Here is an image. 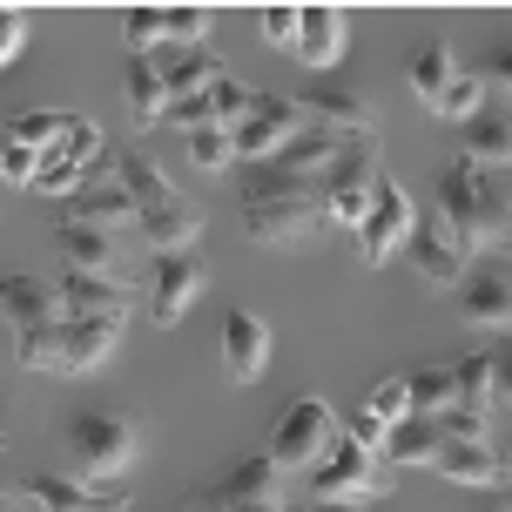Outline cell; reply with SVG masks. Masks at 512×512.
Listing matches in <instances>:
<instances>
[{
    "mask_svg": "<svg viewBox=\"0 0 512 512\" xmlns=\"http://www.w3.org/2000/svg\"><path fill=\"white\" fill-rule=\"evenodd\" d=\"M142 250L149 256H189L203 250V209L196 203H169V209H142Z\"/></svg>",
    "mask_w": 512,
    "mask_h": 512,
    "instance_id": "7402d4cb",
    "label": "cell"
},
{
    "mask_svg": "<svg viewBox=\"0 0 512 512\" xmlns=\"http://www.w3.org/2000/svg\"><path fill=\"white\" fill-rule=\"evenodd\" d=\"M438 223L452 230V243L465 250V263L486 250H512V176H492L479 162L452 155L445 176H438Z\"/></svg>",
    "mask_w": 512,
    "mask_h": 512,
    "instance_id": "6da1fadb",
    "label": "cell"
},
{
    "mask_svg": "<svg viewBox=\"0 0 512 512\" xmlns=\"http://www.w3.org/2000/svg\"><path fill=\"white\" fill-rule=\"evenodd\" d=\"M486 512H506V506H499V499H492V506H486Z\"/></svg>",
    "mask_w": 512,
    "mask_h": 512,
    "instance_id": "f907efd6",
    "label": "cell"
},
{
    "mask_svg": "<svg viewBox=\"0 0 512 512\" xmlns=\"http://www.w3.org/2000/svg\"><path fill=\"white\" fill-rule=\"evenodd\" d=\"M344 438H358V445H371V452H384V438H391V425H384L378 411L364 405V411H351V418H344Z\"/></svg>",
    "mask_w": 512,
    "mask_h": 512,
    "instance_id": "7bdbcfd3",
    "label": "cell"
},
{
    "mask_svg": "<svg viewBox=\"0 0 512 512\" xmlns=\"http://www.w3.org/2000/svg\"><path fill=\"white\" fill-rule=\"evenodd\" d=\"M384 182V142L378 135H351L337 162L324 169V223H344V230H364V216L378 203Z\"/></svg>",
    "mask_w": 512,
    "mask_h": 512,
    "instance_id": "3957f363",
    "label": "cell"
},
{
    "mask_svg": "<svg viewBox=\"0 0 512 512\" xmlns=\"http://www.w3.org/2000/svg\"><path fill=\"white\" fill-rule=\"evenodd\" d=\"M486 88H499V95H512V48L492 54V68H486Z\"/></svg>",
    "mask_w": 512,
    "mask_h": 512,
    "instance_id": "bcb514c9",
    "label": "cell"
},
{
    "mask_svg": "<svg viewBox=\"0 0 512 512\" xmlns=\"http://www.w3.org/2000/svg\"><path fill=\"white\" fill-rule=\"evenodd\" d=\"M115 337H122V324L61 317L48 337H27V344H14V358H21L27 371H48V378H88V371H95V364L115 351Z\"/></svg>",
    "mask_w": 512,
    "mask_h": 512,
    "instance_id": "277c9868",
    "label": "cell"
},
{
    "mask_svg": "<svg viewBox=\"0 0 512 512\" xmlns=\"http://www.w3.org/2000/svg\"><path fill=\"white\" fill-rule=\"evenodd\" d=\"M459 317L472 331H512V277L506 270H472L459 283Z\"/></svg>",
    "mask_w": 512,
    "mask_h": 512,
    "instance_id": "603a6c76",
    "label": "cell"
},
{
    "mask_svg": "<svg viewBox=\"0 0 512 512\" xmlns=\"http://www.w3.org/2000/svg\"><path fill=\"white\" fill-rule=\"evenodd\" d=\"M0 310H7V324H14V344L48 337L54 324H61V297H54V283H34L27 270H7V277H0Z\"/></svg>",
    "mask_w": 512,
    "mask_h": 512,
    "instance_id": "9a60e30c",
    "label": "cell"
},
{
    "mask_svg": "<svg viewBox=\"0 0 512 512\" xmlns=\"http://www.w3.org/2000/svg\"><path fill=\"white\" fill-rule=\"evenodd\" d=\"M21 48H27V14L21 7H0V68H7Z\"/></svg>",
    "mask_w": 512,
    "mask_h": 512,
    "instance_id": "ee69618b",
    "label": "cell"
},
{
    "mask_svg": "<svg viewBox=\"0 0 512 512\" xmlns=\"http://www.w3.org/2000/svg\"><path fill=\"white\" fill-rule=\"evenodd\" d=\"M216 14L209 7H162V48H203Z\"/></svg>",
    "mask_w": 512,
    "mask_h": 512,
    "instance_id": "836d02e7",
    "label": "cell"
},
{
    "mask_svg": "<svg viewBox=\"0 0 512 512\" xmlns=\"http://www.w3.org/2000/svg\"><path fill=\"white\" fill-rule=\"evenodd\" d=\"M68 459L88 486H122L128 465L142 459V432H135V418L128 411H102L88 405L68 418Z\"/></svg>",
    "mask_w": 512,
    "mask_h": 512,
    "instance_id": "7a4b0ae2",
    "label": "cell"
},
{
    "mask_svg": "<svg viewBox=\"0 0 512 512\" xmlns=\"http://www.w3.org/2000/svg\"><path fill=\"white\" fill-rule=\"evenodd\" d=\"M452 405L492 418V351H472V358L452 364Z\"/></svg>",
    "mask_w": 512,
    "mask_h": 512,
    "instance_id": "f546056e",
    "label": "cell"
},
{
    "mask_svg": "<svg viewBox=\"0 0 512 512\" xmlns=\"http://www.w3.org/2000/svg\"><path fill=\"white\" fill-rule=\"evenodd\" d=\"M263 41L270 48H283V54H297V7H263Z\"/></svg>",
    "mask_w": 512,
    "mask_h": 512,
    "instance_id": "60d3db41",
    "label": "cell"
},
{
    "mask_svg": "<svg viewBox=\"0 0 512 512\" xmlns=\"http://www.w3.org/2000/svg\"><path fill=\"white\" fill-rule=\"evenodd\" d=\"M122 102H128V115H135V128H162V115H169V88H162V61H155V54H128Z\"/></svg>",
    "mask_w": 512,
    "mask_h": 512,
    "instance_id": "d4e9b609",
    "label": "cell"
},
{
    "mask_svg": "<svg viewBox=\"0 0 512 512\" xmlns=\"http://www.w3.org/2000/svg\"><path fill=\"white\" fill-rule=\"evenodd\" d=\"M297 102H304V115L317 128H331V135H344V142H351V135H378V102L364 95L358 81H337V75L304 81Z\"/></svg>",
    "mask_w": 512,
    "mask_h": 512,
    "instance_id": "8fae6325",
    "label": "cell"
},
{
    "mask_svg": "<svg viewBox=\"0 0 512 512\" xmlns=\"http://www.w3.org/2000/svg\"><path fill=\"white\" fill-rule=\"evenodd\" d=\"M492 499H499V506H506V512H512V445H506V486L492 492Z\"/></svg>",
    "mask_w": 512,
    "mask_h": 512,
    "instance_id": "c3c4849f",
    "label": "cell"
},
{
    "mask_svg": "<svg viewBox=\"0 0 512 512\" xmlns=\"http://www.w3.org/2000/svg\"><path fill=\"white\" fill-rule=\"evenodd\" d=\"M411 270H418V283L425 290H459L465 283V250L452 243V230L438 223V209L432 216H418V230H411Z\"/></svg>",
    "mask_w": 512,
    "mask_h": 512,
    "instance_id": "2e32d148",
    "label": "cell"
},
{
    "mask_svg": "<svg viewBox=\"0 0 512 512\" xmlns=\"http://www.w3.org/2000/svg\"><path fill=\"white\" fill-rule=\"evenodd\" d=\"M243 230L263 250H304L324 230V189H290V196H243Z\"/></svg>",
    "mask_w": 512,
    "mask_h": 512,
    "instance_id": "8992f818",
    "label": "cell"
},
{
    "mask_svg": "<svg viewBox=\"0 0 512 512\" xmlns=\"http://www.w3.org/2000/svg\"><path fill=\"white\" fill-rule=\"evenodd\" d=\"M61 216H81V223H95V230H142V203L128 196L115 176H95V182H81V196H68V209Z\"/></svg>",
    "mask_w": 512,
    "mask_h": 512,
    "instance_id": "44dd1931",
    "label": "cell"
},
{
    "mask_svg": "<svg viewBox=\"0 0 512 512\" xmlns=\"http://www.w3.org/2000/svg\"><path fill=\"white\" fill-rule=\"evenodd\" d=\"M34 512H122V486H88V479H61V472H34L27 486H14Z\"/></svg>",
    "mask_w": 512,
    "mask_h": 512,
    "instance_id": "ac0fdd59",
    "label": "cell"
},
{
    "mask_svg": "<svg viewBox=\"0 0 512 512\" xmlns=\"http://www.w3.org/2000/svg\"><path fill=\"white\" fill-rule=\"evenodd\" d=\"M438 445H445V425H438L432 411H411V418H398V425H391V438H384V459L405 472V465H432Z\"/></svg>",
    "mask_w": 512,
    "mask_h": 512,
    "instance_id": "484cf974",
    "label": "cell"
},
{
    "mask_svg": "<svg viewBox=\"0 0 512 512\" xmlns=\"http://www.w3.org/2000/svg\"><path fill=\"white\" fill-rule=\"evenodd\" d=\"M34 196H81V169L61 155V142L41 155V169H34Z\"/></svg>",
    "mask_w": 512,
    "mask_h": 512,
    "instance_id": "d590c367",
    "label": "cell"
},
{
    "mask_svg": "<svg viewBox=\"0 0 512 512\" xmlns=\"http://www.w3.org/2000/svg\"><path fill=\"white\" fill-rule=\"evenodd\" d=\"M54 297H61V317H88V324H128V310H135V290L108 277H81V270L54 283Z\"/></svg>",
    "mask_w": 512,
    "mask_h": 512,
    "instance_id": "d6986e66",
    "label": "cell"
},
{
    "mask_svg": "<svg viewBox=\"0 0 512 512\" xmlns=\"http://www.w3.org/2000/svg\"><path fill=\"white\" fill-rule=\"evenodd\" d=\"M411 95H418V102L425 108H438V95H445V88H452V75H459V68H452V48H445V41H418V48H411Z\"/></svg>",
    "mask_w": 512,
    "mask_h": 512,
    "instance_id": "f1b7e54d",
    "label": "cell"
},
{
    "mask_svg": "<svg viewBox=\"0 0 512 512\" xmlns=\"http://www.w3.org/2000/svg\"><path fill=\"white\" fill-rule=\"evenodd\" d=\"M108 169H115V182H122V189H128V196H135L142 209H169V203H182V189L162 176V169H155L142 149H122L115 162H108Z\"/></svg>",
    "mask_w": 512,
    "mask_h": 512,
    "instance_id": "83f0119b",
    "label": "cell"
},
{
    "mask_svg": "<svg viewBox=\"0 0 512 512\" xmlns=\"http://www.w3.org/2000/svg\"><path fill=\"white\" fill-rule=\"evenodd\" d=\"M432 472L452 479V486H472V492H499L506 486V452H499L492 438H445Z\"/></svg>",
    "mask_w": 512,
    "mask_h": 512,
    "instance_id": "e0dca14e",
    "label": "cell"
},
{
    "mask_svg": "<svg viewBox=\"0 0 512 512\" xmlns=\"http://www.w3.org/2000/svg\"><path fill=\"white\" fill-rule=\"evenodd\" d=\"M465 162H479L492 176H512V108H479L465 122Z\"/></svg>",
    "mask_w": 512,
    "mask_h": 512,
    "instance_id": "cb8c5ba5",
    "label": "cell"
},
{
    "mask_svg": "<svg viewBox=\"0 0 512 512\" xmlns=\"http://www.w3.org/2000/svg\"><path fill=\"white\" fill-rule=\"evenodd\" d=\"M182 149H189V169H196V176H230V169H236L230 128H203V135H189Z\"/></svg>",
    "mask_w": 512,
    "mask_h": 512,
    "instance_id": "d6a6232c",
    "label": "cell"
},
{
    "mask_svg": "<svg viewBox=\"0 0 512 512\" xmlns=\"http://www.w3.org/2000/svg\"><path fill=\"white\" fill-rule=\"evenodd\" d=\"M283 512H364V506H344V499H290Z\"/></svg>",
    "mask_w": 512,
    "mask_h": 512,
    "instance_id": "7dc6e473",
    "label": "cell"
},
{
    "mask_svg": "<svg viewBox=\"0 0 512 512\" xmlns=\"http://www.w3.org/2000/svg\"><path fill=\"white\" fill-rule=\"evenodd\" d=\"M371 411H378L384 425L411 418V391H405V378H378V384H371Z\"/></svg>",
    "mask_w": 512,
    "mask_h": 512,
    "instance_id": "ab89813d",
    "label": "cell"
},
{
    "mask_svg": "<svg viewBox=\"0 0 512 512\" xmlns=\"http://www.w3.org/2000/svg\"><path fill=\"white\" fill-rule=\"evenodd\" d=\"M122 41H128V54H155L162 48V7H128L122 14Z\"/></svg>",
    "mask_w": 512,
    "mask_h": 512,
    "instance_id": "74e56055",
    "label": "cell"
},
{
    "mask_svg": "<svg viewBox=\"0 0 512 512\" xmlns=\"http://www.w3.org/2000/svg\"><path fill=\"white\" fill-rule=\"evenodd\" d=\"M61 155H68V162H75V169H88V162H95V155H102V128L95 122H68V135H61Z\"/></svg>",
    "mask_w": 512,
    "mask_h": 512,
    "instance_id": "f35d334b",
    "label": "cell"
},
{
    "mask_svg": "<svg viewBox=\"0 0 512 512\" xmlns=\"http://www.w3.org/2000/svg\"><path fill=\"white\" fill-rule=\"evenodd\" d=\"M68 122H75V115H61V108H21V115H14V135H7V142H21V149L48 155L54 142L68 135Z\"/></svg>",
    "mask_w": 512,
    "mask_h": 512,
    "instance_id": "4dcf8cb0",
    "label": "cell"
},
{
    "mask_svg": "<svg viewBox=\"0 0 512 512\" xmlns=\"http://www.w3.org/2000/svg\"><path fill=\"white\" fill-rule=\"evenodd\" d=\"M398 486V465L358 445V438H337L324 459L310 465V499H344V506H364V499H391Z\"/></svg>",
    "mask_w": 512,
    "mask_h": 512,
    "instance_id": "5b68a950",
    "label": "cell"
},
{
    "mask_svg": "<svg viewBox=\"0 0 512 512\" xmlns=\"http://www.w3.org/2000/svg\"><path fill=\"white\" fill-rule=\"evenodd\" d=\"M304 128H310V115H304V102H297V95H256L250 115L230 128L236 162H243V169H250V162H270V155H277L283 142H297Z\"/></svg>",
    "mask_w": 512,
    "mask_h": 512,
    "instance_id": "9c48e42d",
    "label": "cell"
},
{
    "mask_svg": "<svg viewBox=\"0 0 512 512\" xmlns=\"http://www.w3.org/2000/svg\"><path fill=\"white\" fill-rule=\"evenodd\" d=\"M34 169H41V155H34V149H21V142H7V149H0V182L34 189Z\"/></svg>",
    "mask_w": 512,
    "mask_h": 512,
    "instance_id": "b9f144b4",
    "label": "cell"
},
{
    "mask_svg": "<svg viewBox=\"0 0 512 512\" xmlns=\"http://www.w3.org/2000/svg\"><path fill=\"white\" fill-rule=\"evenodd\" d=\"M223 81V61L209 48H169L162 54V88H169V102H189V95H203Z\"/></svg>",
    "mask_w": 512,
    "mask_h": 512,
    "instance_id": "4316f807",
    "label": "cell"
},
{
    "mask_svg": "<svg viewBox=\"0 0 512 512\" xmlns=\"http://www.w3.org/2000/svg\"><path fill=\"white\" fill-rule=\"evenodd\" d=\"M337 438H344V425H337L331 398H297V405L277 418V432H270V459H277V472L290 479V472H310Z\"/></svg>",
    "mask_w": 512,
    "mask_h": 512,
    "instance_id": "52a82bcc",
    "label": "cell"
},
{
    "mask_svg": "<svg viewBox=\"0 0 512 512\" xmlns=\"http://www.w3.org/2000/svg\"><path fill=\"white\" fill-rule=\"evenodd\" d=\"M492 405H512V337L492 351Z\"/></svg>",
    "mask_w": 512,
    "mask_h": 512,
    "instance_id": "f6af8a7d",
    "label": "cell"
},
{
    "mask_svg": "<svg viewBox=\"0 0 512 512\" xmlns=\"http://www.w3.org/2000/svg\"><path fill=\"white\" fill-rule=\"evenodd\" d=\"M54 236H61L68 270H81V277H108V283H122V290L142 283V263L122 250V236H115V230H95V223H81V216H61Z\"/></svg>",
    "mask_w": 512,
    "mask_h": 512,
    "instance_id": "ba28073f",
    "label": "cell"
},
{
    "mask_svg": "<svg viewBox=\"0 0 512 512\" xmlns=\"http://www.w3.org/2000/svg\"><path fill=\"white\" fill-rule=\"evenodd\" d=\"M263 364H270V324L250 317V310H230V317H223V378L256 384Z\"/></svg>",
    "mask_w": 512,
    "mask_h": 512,
    "instance_id": "ffe728a7",
    "label": "cell"
},
{
    "mask_svg": "<svg viewBox=\"0 0 512 512\" xmlns=\"http://www.w3.org/2000/svg\"><path fill=\"white\" fill-rule=\"evenodd\" d=\"M411 230H418V209H411V196L398 189V182L384 176L378 203H371V216H364V230H358V263L364 270H384V263L411 243Z\"/></svg>",
    "mask_w": 512,
    "mask_h": 512,
    "instance_id": "7c38bea8",
    "label": "cell"
},
{
    "mask_svg": "<svg viewBox=\"0 0 512 512\" xmlns=\"http://www.w3.org/2000/svg\"><path fill=\"white\" fill-rule=\"evenodd\" d=\"M486 95H492V88H486V75H472V68H459V75H452V88H445V95H438V108H432V115H438V122H472V115H479V108H486Z\"/></svg>",
    "mask_w": 512,
    "mask_h": 512,
    "instance_id": "1f68e13d",
    "label": "cell"
},
{
    "mask_svg": "<svg viewBox=\"0 0 512 512\" xmlns=\"http://www.w3.org/2000/svg\"><path fill=\"white\" fill-rule=\"evenodd\" d=\"M283 472L270 452H256V459L230 465L216 486H209V512H283Z\"/></svg>",
    "mask_w": 512,
    "mask_h": 512,
    "instance_id": "4fadbf2b",
    "label": "cell"
},
{
    "mask_svg": "<svg viewBox=\"0 0 512 512\" xmlns=\"http://www.w3.org/2000/svg\"><path fill=\"white\" fill-rule=\"evenodd\" d=\"M344 48H351V27H344L337 7H297V54H290V61L310 68V81L337 75Z\"/></svg>",
    "mask_w": 512,
    "mask_h": 512,
    "instance_id": "5bb4252c",
    "label": "cell"
},
{
    "mask_svg": "<svg viewBox=\"0 0 512 512\" xmlns=\"http://www.w3.org/2000/svg\"><path fill=\"white\" fill-rule=\"evenodd\" d=\"M0 512H27V499L21 492H0Z\"/></svg>",
    "mask_w": 512,
    "mask_h": 512,
    "instance_id": "681fc988",
    "label": "cell"
},
{
    "mask_svg": "<svg viewBox=\"0 0 512 512\" xmlns=\"http://www.w3.org/2000/svg\"><path fill=\"white\" fill-rule=\"evenodd\" d=\"M405 391H411V411H445L452 405V364H425V371H411L405 378Z\"/></svg>",
    "mask_w": 512,
    "mask_h": 512,
    "instance_id": "e575fe53",
    "label": "cell"
},
{
    "mask_svg": "<svg viewBox=\"0 0 512 512\" xmlns=\"http://www.w3.org/2000/svg\"><path fill=\"white\" fill-rule=\"evenodd\" d=\"M203 290H209L203 250H189V256H155V263H149V324H155V331H176Z\"/></svg>",
    "mask_w": 512,
    "mask_h": 512,
    "instance_id": "30bf717a",
    "label": "cell"
},
{
    "mask_svg": "<svg viewBox=\"0 0 512 512\" xmlns=\"http://www.w3.org/2000/svg\"><path fill=\"white\" fill-rule=\"evenodd\" d=\"M250 102H256V88H243V81H230V75L209 88V115H216V128H236L243 115H250Z\"/></svg>",
    "mask_w": 512,
    "mask_h": 512,
    "instance_id": "8d00e7d4",
    "label": "cell"
}]
</instances>
